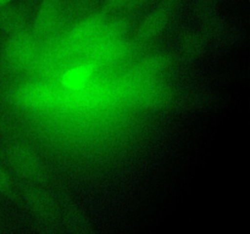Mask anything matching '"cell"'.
I'll list each match as a JSON object with an SVG mask.
<instances>
[{
	"label": "cell",
	"mask_w": 250,
	"mask_h": 234,
	"mask_svg": "<svg viewBox=\"0 0 250 234\" xmlns=\"http://www.w3.org/2000/svg\"><path fill=\"white\" fill-rule=\"evenodd\" d=\"M7 158L15 172L21 177L37 183L46 180L45 167L29 146L24 144H14L7 150Z\"/></svg>",
	"instance_id": "1"
},
{
	"label": "cell",
	"mask_w": 250,
	"mask_h": 234,
	"mask_svg": "<svg viewBox=\"0 0 250 234\" xmlns=\"http://www.w3.org/2000/svg\"><path fill=\"white\" fill-rule=\"evenodd\" d=\"M23 195L29 209L42 221L51 224L60 221L61 214L58 202L46 190L38 187H28L23 190Z\"/></svg>",
	"instance_id": "2"
},
{
	"label": "cell",
	"mask_w": 250,
	"mask_h": 234,
	"mask_svg": "<svg viewBox=\"0 0 250 234\" xmlns=\"http://www.w3.org/2000/svg\"><path fill=\"white\" fill-rule=\"evenodd\" d=\"M14 101L24 109H44L53 105L55 93L48 85L41 83L24 84L15 90Z\"/></svg>",
	"instance_id": "3"
},
{
	"label": "cell",
	"mask_w": 250,
	"mask_h": 234,
	"mask_svg": "<svg viewBox=\"0 0 250 234\" xmlns=\"http://www.w3.org/2000/svg\"><path fill=\"white\" fill-rule=\"evenodd\" d=\"M37 45L29 34L16 32L5 46V55L9 62L17 67H23L36 58Z\"/></svg>",
	"instance_id": "4"
},
{
	"label": "cell",
	"mask_w": 250,
	"mask_h": 234,
	"mask_svg": "<svg viewBox=\"0 0 250 234\" xmlns=\"http://www.w3.org/2000/svg\"><path fill=\"white\" fill-rule=\"evenodd\" d=\"M60 0H42L34 22V31L39 36L50 33L56 27L60 17Z\"/></svg>",
	"instance_id": "5"
},
{
	"label": "cell",
	"mask_w": 250,
	"mask_h": 234,
	"mask_svg": "<svg viewBox=\"0 0 250 234\" xmlns=\"http://www.w3.org/2000/svg\"><path fill=\"white\" fill-rule=\"evenodd\" d=\"M105 20H106V12L104 11L97 12L87 17L73 27L70 33V39L76 43H87L94 40L106 22Z\"/></svg>",
	"instance_id": "6"
},
{
	"label": "cell",
	"mask_w": 250,
	"mask_h": 234,
	"mask_svg": "<svg viewBox=\"0 0 250 234\" xmlns=\"http://www.w3.org/2000/svg\"><path fill=\"white\" fill-rule=\"evenodd\" d=\"M168 21V11L166 9H158L146 17L139 24L137 38L142 41H148L155 38L164 31Z\"/></svg>",
	"instance_id": "7"
},
{
	"label": "cell",
	"mask_w": 250,
	"mask_h": 234,
	"mask_svg": "<svg viewBox=\"0 0 250 234\" xmlns=\"http://www.w3.org/2000/svg\"><path fill=\"white\" fill-rule=\"evenodd\" d=\"M172 63V58L166 54L149 56L138 63L132 71V77L136 78H149L158 73L163 72Z\"/></svg>",
	"instance_id": "8"
},
{
	"label": "cell",
	"mask_w": 250,
	"mask_h": 234,
	"mask_svg": "<svg viewBox=\"0 0 250 234\" xmlns=\"http://www.w3.org/2000/svg\"><path fill=\"white\" fill-rule=\"evenodd\" d=\"M128 31V22L124 19L115 20V21L109 22L103 26V28L100 29L99 34L95 37V39L93 41L95 43V45L99 46L103 44L110 43V41H115L121 39L125 34Z\"/></svg>",
	"instance_id": "9"
},
{
	"label": "cell",
	"mask_w": 250,
	"mask_h": 234,
	"mask_svg": "<svg viewBox=\"0 0 250 234\" xmlns=\"http://www.w3.org/2000/svg\"><path fill=\"white\" fill-rule=\"evenodd\" d=\"M23 20L24 17L20 10L9 7V5L0 7V27H2L5 31H14L15 33L21 32Z\"/></svg>",
	"instance_id": "10"
},
{
	"label": "cell",
	"mask_w": 250,
	"mask_h": 234,
	"mask_svg": "<svg viewBox=\"0 0 250 234\" xmlns=\"http://www.w3.org/2000/svg\"><path fill=\"white\" fill-rule=\"evenodd\" d=\"M185 53L189 56H197L204 48V40L198 34H188L182 41Z\"/></svg>",
	"instance_id": "11"
},
{
	"label": "cell",
	"mask_w": 250,
	"mask_h": 234,
	"mask_svg": "<svg viewBox=\"0 0 250 234\" xmlns=\"http://www.w3.org/2000/svg\"><path fill=\"white\" fill-rule=\"evenodd\" d=\"M0 193L7 195V196L15 197L11 178H10V176L7 175V172L1 167V166H0Z\"/></svg>",
	"instance_id": "12"
},
{
	"label": "cell",
	"mask_w": 250,
	"mask_h": 234,
	"mask_svg": "<svg viewBox=\"0 0 250 234\" xmlns=\"http://www.w3.org/2000/svg\"><path fill=\"white\" fill-rule=\"evenodd\" d=\"M134 0H105L104 4V12H110L114 11V10L122 9L125 6H129V5H133Z\"/></svg>",
	"instance_id": "13"
},
{
	"label": "cell",
	"mask_w": 250,
	"mask_h": 234,
	"mask_svg": "<svg viewBox=\"0 0 250 234\" xmlns=\"http://www.w3.org/2000/svg\"><path fill=\"white\" fill-rule=\"evenodd\" d=\"M11 1L12 0H0V7L7 6V5H9Z\"/></svg>",
	"instance_id": "14"
},
{
	"label": "cell",
	"mask_w": 250,
	"mask_h": 234,
	"mask_svg": "<svg viewBox=\"0 0 250 234\" xmlns=\"http://www.w3.org/2000/svg\"><path fill=\"white\" fill-rule=\"evenodd\" d=\"M143 1H146V0H134V2H143ZM133 2V4H134Z\"/></svg>",
	"instance_id": "15"
}]
</instances>
